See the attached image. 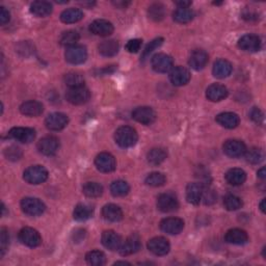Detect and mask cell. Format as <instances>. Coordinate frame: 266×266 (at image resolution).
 <instances>
[{
	"label": "cell",
	"mask_w": 266,
	"mask_h": 266,
	"mask_svg": "<svg viewBox=\"0 0 266 266\" xmlns=\"http://www.w3.org/2000/svg\"><path fill=\"white\" fill-rule=\"evenodd\" d=\"M244 18L246 19V20H257V15L256 14H253L252 12H247V13H245L244 14Z\"/></svg>",
	"instance_id": "cell-54"
},
{
	"label": "cell",
	"mask_w": 266,
	"mask_h": 266,
	"mask_svg": "<svg viewBox=\"0 0 266 266\" xmlns=\"http://www.w3.org/2000/svg\"><path fill=\"white\" fill-rule=\"evenodd\" d=\"M141 248L142 243L140 236L136 234H132L127 237L125 241H122V245H121L119 251L122 256H130L132 254L138 253Z\"/></svg>",
	"instance_id": "cell-14"
},
{
	"label": "cell",
	"mask_w": 266,
	"mask_h": 266,
	"mask_svg": "<svg viewBox=\"0 0 266 266\" xmlns=\"http://www.w3.org/2000/svg\"><path fill=\"white\" fill-rule=\"evenodd\" d=\"M69 123V118L61 112H53L45 120L46 127L51 131H60Z\"/></svg>",
	"instance_id": "cell-12"
},
{
	"label": "cell",
	"mask_w": 266,
	"mask_h": 266,
	"mask_svg": "<svg viewBox=\"0 0 266 266\" xmlns=\"http://www.w3.org/2000/svg\"><path fill=\"white\" fill-rule=\"evenodd\" d=\"M64 58L68 62L72 64H80L86 61L87 51L85 47L82 45H74L67 48L66 52H64Z\"/></svg>",
	"instance_id": "cell-7"
},
{
	"label": "cell",
	"mask_w": 266,
	"mask_h": 266,
	"mask_svg": "<svg viewBox=\"0 0 266 266\" xmlns=\"http://www.w3.org/2000/svg\"><path fill=\"white\" fill-rule=\"evenodd\" d=\"M82 191L87 198H98L102 196L103 186L96 182H87L83 185Z\"/></svg>",
	"instance_id": "cell-40"
},
{
	"label": "cell",
	"mask_w": 266,
	"mask_h": 266,
	"mask_svg": "<svg viewBox=\"0 0 266 266\" xmlns=\"http://www.w3.org/2000/svg\"><path fill=\"white\" fill-rule=\"evenodd\" d=\"M114 4L117 6V7H120V9H125V7L129 4V2H124V1H117V2H114Z\"/></svg>",
	"instance_id": "cell-56"
},
{
	"label": "cell",
	"mask_w": 266,
	"mask_h": 266,
	"mask_svg": "<svg viewBox=\"0 0 266 266\" xmlns=\"http://www.w3.org/2000/svg\"><path fill=\"white\" fill-rule=\"evenodd\" d=\"M245 156H246V159L247 163L252 164H258L262 163V161L264 160V157H265V154H264V151L262 149H259V148H252L246 151L245 153Z\"/></svg>",
	"instance_id": "cell-38"
},
{
	"label": "cell",
	"mask_w": 266,
	"mask_h": 266,
	"mask_svg": "<svg viewBox=\"0 0 266 266\" xmlns=\"http://www.w3.org/2000/svg\"><path fill=\"white\" fill-rule=\"evenodd\" d=\"M4 156L9 159V160H12V161H16V160H19L21 157H22V151L20 148L18 147H10L7 148L5 151H4Z\"/></svg>",
	"instance_id": "cell-48"
},
{
	"label": "cell",
	"mask_w": 266,
	"mask_h": 266,
	"mask_svg": "<svg viewBox=\"0 0 266 266\" xmlns=\"http://www.w3.org/2000/svg\"><path fill=\"white\" fill-rule=\"evenodd\" d=\"M79 34L76 30H67L63 31L60 37V43L62 46L71 47L76 45V43L79 41Z\"/></svg>",
	"instance_id": "cell-39"
},
{
	"label": "cell",
	"mask_w": 266,
	"mask_h": 266,
	"mask_svg": "<svg viewBox=\"0 0 266 266\" xmlns=\"http://www.w3.org/2000/svg\"><path fill=\"white\" fill-rule=\"evenodd\" d=\"M148 248L151 253L156 256H164L171 249V245L164 237H154L148 243Z\"/></svg>",
	"instance_id": "cell-16"
},
{
	"label": "cell",
	"mask_w": 266,
	"mask_h": 266,
	"mask_svg": "<svg viewBox=\"0 0 266 266\" xmlns=\"http://www.w3.org/2000/svg\"><path fill=\"white\" fill-rule=\"evenodd\" d=\"M7 136L19 143H29L36 139V131L28 127H14L11 129Z\"/></svg>",
	"instance_id": "cell-5"
},
{
	"label": "cell",
	"mask_w": 266,
	"mask_h": 266,
	"mask_svg": "<svg viewBox=\"0 0 266 266\" xmlns=\"http://www.w3.org/2000/svg\"><path fill=\"white\" fill-rule=\"evenodd\" d=\"M102 215L106 221L117 223L123 219V211L115 204H107L102 209Z\"/></svg>",
	"instance_id": "cell-28"
},
{
	"label": "cell",
	"mask_w": 266,
	"mask_h": 266,
	"mask_svg": "<svg viewBox=\"0 0 266 266\" xmlns=\"http://www.w3.org/2000/svg\"><path fill=\"white\" fill-rule=\"evenodd\" d=\"M83 18V13L82 10L74 9V7H71V9L64 10L61 14V22L66 24H72L80 21Z\"/></svg>",
	"instance_id": "cell-33"
},
{
	"label": "cell",
	"mask_w": 266,
	"mask_h": 266,
	"mask_svg": "<svg viewBox=\"0 0 266 266\" xmlns=\"http://www.w3.org/2000/svg\"><path fill=\"white\" fill-rule=\"evenodd\" d=\"M0 9H1L0 10V24H1V25H5V24L10 21L11 15L9 11L5 10V7L1 6Z\"/></svg>",
	"instance_id": "cell-52"
},
{
	"label": "cell",
	"mask_w": 266,
	"mask_h": 266,
	"mask_svg": "<svg viewBox=\"0 0 266 266\" xmlns=\"http://www.w3.org/2000/svg\"><path fill=\"white\" fill-rule=\"evenodd\" d=\"M260 209H261V211L264 213L265 212V199L262 200V202L260 203Z\"/></svg>",
	"instance_id": "cell-57"
},
{
	"label": "cell",
	"mask_w": 266,
	"mask_h": 266,
	"mask_svg": "<svg viewBox=\"0 0 266 266\" xmlns=\"http://www.w3.org/2000/svg\"><path fill=\"white\" fill-rule=\"evenodd\" d=\"M116 264H130V263H128L126 261H118V262H116Z\"/></svg>",
	"instance_id": "cell-59"
},
{
	"label": "cell",
	"mask_w": 266,
	"mask_h": 266,
	"mask_svg": "<svg viewBox=\"0 0 266 266\" xmlns=\"http://www.w3.org/2000/svg\"><path fill=\"white\" fill-rule=\"evenodd\" d=\"M99 52L101 55L106 56H114L119 52V43L116 40H107V41H103L99 45Z\"/></svg>",
	"instance_id": "cell-35"
},
{
	"label": "cell",
	"mask_w": 266,
	"mask_h": 266,
	"mask_svg": "<svg viewBox=\"0 0 266 266\" xmlns=\"http://www.w3.org/2000/svg\"><path fill=\"white\" fill-rule=\"evenodd\" d=\"M22 211L29 216H39L45 212V204L36 198H24L21 201Z\"/></svg>",
	"instance_id": "cell-4"
},
{
	"label": "cell",
	"mask_w": 266,
	"mask_h": 266,
	"mask_svg": "<svg viewBox=\"0 0 266 266\" xmlns=\"http://www.w3.org/2000/svg\"><path fill=\"white\" fill-rule=\"evenodd\" d=\"M102 245L110 251H117L122 245V238L115 231L108 230L102 234Z\"/></svg>",
	"instance_id": "cell-23"
},
{
	"label": "cell",
	"mask_w": 266,
	"mask_h": 266,
	"mask_svg": "<svg viewBox=\"0 0 266 266\" xmlns=\"http://www.w3.org/2000/svg\"><path fill=\"white\" fill-rule=\"evenodd\" d=\"M225 239L228 244L243 246V245H246L248 241V235L245 230L231 229L227 233H225Z\"/></svg>",
	"instance_id": "cell-24"
},
{
	"label": "cell",
	"mask_w": 266,
	"mask_h": 266,
	"mask_svg": "<svg viewBox=\"0 0 266 266\" xmlns=\"http://www.w3.org/2000/svg\"><path fill=\"white\" fill-rule=\"evenodd\" d=\"M225 208L229 211H235L243 207V201L237 196L228 195L224 200Z\"/></svg>",
	"instance_id": "cell-45"
},
{
	"label": "cell",
	"mask_w": 266,
	"mask_h": 266,
	"mask_svg": "<svg viewBox=\"0 0 266 266\" xmlns=\"http://www.w3.org/2000/svg\"><path fill=\"white\" fill-rule=\"evenodd\" d=\"M60 142L55 136H45L38 143V150L45 156H52L59 151Z\"/></svg>",
	"instance_id": "cell-11"
},
{
	"label": "cell",
	"mask_w": 266,
	"mask_h": 266,
	"mask_svg": "<svg viewBox=\"0 0 266 266\" xmlns=\"http://www.w3.org/2000/svg\"><path fill=\"white\" fill-rule=\"evenodd\" d=\"M142 44H143V41L141 39L130 40V41L126 44V50L130 53L139 52L142 48Z\"/></svg>",
	"instance_id": "cell-49"
},
{
	"label": "cell",
	"mask_w": 266,
	"mask_h": 266,
	"mask_svg": "<svg viewBox=\"0 0 266 266\" xmlns=\"http://www.w3.org/2000/svg\"><path fill=\"white\" fill-rule=\"evenodd\" d=\"M90 31L96 36L108 37L114 32V25L107 20L98 19L91 23Z\"/></svg>",
	"instance_id": "cell-19"
},
{
	"label": "cell",
	"mask_w": 266,
	"mask_h": 266,
	"mask_svg": "<svg viewBox=\"0 0 266 266\" xmlns=\"http://www.w3.org/2000/svg\"><path fill=\"white\" fill-rule=\"evenodd\" d=\"M95 164L96 167L98 168V171L102 173H111L114 172L117 167L115 157L106 152L100 153L99 155H97L95 159Z\"/></svg>",
	"instance_id": "cell-10"
},
{
	"label": "cell",
	"mask_w": 266,
	"mask_h": 266,
	"mask_svg": "<svg viewBox=\"0 0 266 266\" xmlns=\"http://www.w3.org/2000/svg\"><path fill=\"white\" fill-rule=\"evenodd\" d=\"M19 240L20 243L28 247H37L42 243V238L40 233L29 227L23 228L19 232Z\"/></svg>",
	"instance_id": "cell-8"
},
{
	"label": "cell",
	"mask_w": 266,
	"mask_h": 266,
	"mask_svg": "<svg viewBox=\"0 0 266 266\" xmlns=\"http://www.w3.org/2000/svg\"><path fill=\"white\" fill-rule=\"evenodd\" d=\"M10 244V236L9 232L5 228H2L0 230V256L3 257L7 247H9Z\"/></svg>",
	"instance_id": "cell-47"
},
{
	"label": "cell",
	"mask_w": 266,
	"mask_h": 266,
	"mask_svg": "<svg viewBox=\"0 0 266 266\" xmlns=\"http://www.w3.org/2000/svg\"><path fill=\"white\" fill-rule=\"evenodd\" d=\"M80 4L83 5V6H88V7H92L93 5H95V2H80Z\"/></svg>",
	"instance_id": "cell-58"
},
{
	"label": "cell",
	"mask_w": 266,
	"mask_h": 266,
	"mask_svg": "<svg viewBox=\"0 0 266 266\" xmlns=\"http://www.w3.org/2000/svg\"><path fill=\"white\" fill-rule=\"evenodd\" d=\"M64 82L70 88L82 86L84 85V78L78 72H70V73L64 75Z\"/></svg>",
	"instance_id": "cell-43"
},
{
	"label": "cell",
	"mask_w": 266,
	"mask_h": 266,
	"mask_svg": "<svg viewBox=\"0 0 266 266\" xmlns=\"http://www.w3.org/2000/svg\"><path fill=\"white\" fill-rule=\"evenodd\" d=\"M160 229L171 235H177L184 229V222L178 217H167L161 221Z\"/></svg>",
	"instance_id": "cell-17"
},
{
	"label": "cell",
	"mask_w": 266,
	"mask_h": 266,
	"mask_svg": "<svg viewBox=\"0 0 266 266\" xmlns=\"http://www.w3.org/2000/svg\"><path fill=\"white\" fill-rule=\"evenodd\" d=\"M246 146L244 142L238 140H229L224 144L225 154L231 158H238L245 155Z\"/></svg>",
	"instance_id": "cell-15"
},
{
	"label": "cell",
	"mask_w": 266,
	"mask_h": 266,
	"mask_svg": "<svg viewBox=\"0 0 266 266\" xmlns=\"http://www.w3.org/2000/svg\"><path fill=\"white\" fill-rule=\"evenodd\" d=\"M23 178L29 184H41L48 179V171L42 165H32L26 168Z\"/></svg>",
	"instance_id": "cell-2"
},
{
	"label": "cell",
	"mask_w": 266,
	"mask_h": 266,
	"mask_svg": "<svg viewBox=\"0 0 266 266\" xmlns=\"http://www.w3.org/2000/svg\"><path fill=\"white\" fill-rule=\"evenodd\" d=\"M225 177L227 182L231 185H234V186L244 184L246 180V174L241 168H231Z\"/></svg>",
	"instance_id": "cell-30"
},
{
	"label": "cell",
	"mask_w": 266,
	"mask_h": 266,
	"mask_svg": "<svg viewBox=\"0 0 266 266\" xmlns=\"http://www.w3.org/2000/svg\"><path fill=\"white\" fill-rule=\"evenodd\" d=\"M204 186L202 183H189L186 187V200L189 204L199 205L203 198Z\"/></svg>",
	"instance_id": "cell-20"
},
{
	"label": "cell",
	"mask_w": 266,
	"mask_h": 266,
	"mask_svg": "<svg viewBox=\"0 0 266 266\" xmlns=\"http://www.w3.org/2000/svg\"><path fill=\"white\" fill-rule=\"evenodd\" d=\"M139 135L135 129L129 126L120 127L115 133V141L122 148H131L138 143Z\"/></svg>",
	"instance_id": "cell-1"
},
{
	"label": "cell",
	"mask_w": 266,
	"mask_h": 266,
	"mask_svg": "<svg viewBox=\"0 0 266 266\" xmlns=\"http://www.w3.org/2000/svg\"><path fill=\"white\" fill-rule=\"evenodd\" d=\"M170 80L174 85L182 86L187 84L190 80V73L187 69L183 67H176L171 70Z\"/></svg>",
	"instance_id": "cell-22"
},
{
	"label": "cell",
	"mask_w": 266,
	"mask_h": 266,
	"mask_svg": "<svg viewBox=\"0 0 266 266\" xmlns=\"http://www.w3.org/2000/svg\"><path fill=\"white\" fill-rule=\"evenodd\" d=\"M216 122L227 129H234L239 125L240 119L235 112H223L216 117Z\"/></svg>",
	"instance_id": "cell-27"
},
{
	"label": "cell",
	"mask_w": 266,
	"mask_h": 266,
	"mask_svg": "<svg viewBox=\"0 0 266 266\" xmlns=\"http://www.w3.org/2000/svg\"><path fill=\"white\" fill-rule=\"evenodd\" d=\"M30 12L37 17H47L52 13V4L47 1H35L30 5Z\"/></svg>",
	"instance_id": "cell-31"
},
{
	"label": "cell",
	"mask_w": 266,
	"mask_h": 266,
	"mask_svg": "<svg viewBox=\"0 0 266 266\" xmlns=\"http://www.w3.org/2000/svg\"><path fill=\"white\" fill-rule=\"evenodd\" d=\"M86 262L93 266H102L106 263V258L100 251H91L85 256Z\"/></svg>",
	"instance_id": "cell-42"
},
{
	"label": "cell",
	"mask_w": 266,
	"mask_h": 266,
	"mask_svg": "<svg viewBox=\"0 0 266 266\" xmlns=\"http://www.w3.org/2000/svg\"><path fill=\"white\" fill-rule=\"evenodd\" d=\"M43 110V104L41 102L34 100L24 102L20 106L21 114L27 117H39L40 115H42Z\"/></svg>",
	"instance_id": "cell-26"
},
{
	"label": "cell",
	"mask_w": 266,
	"mask_h": 266,
	"mask_svg": "<svg viewBox=\"0 0 266 266\" xmlns=\"http://www.w3.org/2000/svg\"><path fill=\"white\" fill-rule=\"evenodd\" d=\"M238 46L244 51L257 52L261 48V40L256 35H246L239 39Z\"/></svg>",
	"instance_id": "cell-18"
},
{
	"label": "cell",
	"mask_w": 266,
	"mask_h": 266,
	"mask_svg": "<svg viewBox=\"0 0 266 266\" xmlns=\"http://www.w3.org/2000/svg\"><path fill=\"white\" fill-rule=\"evenodd\" d=\"M176 5L178 6V9H189L191 5V1H186V0H181V1H176Z\"/></svg>",
	"instance_id": "cell-53"
},
{
	"label": "cell",
	"mask_w": 266,
	"mask_h": 266,
	"mask_svg": "<svg viewBox=\"0 0 266 266\" xmlns=\"http://www.w3.org/2000/svg\"><path fill=\"white\" fill-rule=\"evenodd\" d=\"M202 200H204V203L206 205H210V204H213L215 201H216V196L213 190H205L204 189V192H203V198Z\"/></svg>",
	"instance_id": "cell-51"
},
{
	"label": "cell",
	"mask_w": 266,
	"mask_h": 266,
	"mask_svg": "<svg viewBox=\"0 0 266 266\" xmlns=\"http://www.w3.org/2000/svg\"><path fill=\"white\" fill-rule=\"evenodd\" d=\"M130 191V186L124 180H117L110 185V192L114 197H125Z\"/></svg>",
	"instance_id": "cell-36"
},
{
	"label": "cell",
	"mask_w": 266,
	"mask_h": 266,
	"mask_svg": "<svg viewBox=\"0 0 266 266\" xmlns=\"http://www.w3.org/2000/svg\"><path fill=\"white\" fill-rule=\"evenodd\" d=\"M232 64L228 61L217 60L213 64L212 73L214 77L223 79L230 76V74L232 73Z\"/></svg>",
	"instance_id": "cell-29"
},
{
	"label": "cell",
	"mask_w": 266,
	"mask_h": 266,
	"mask_svg": "<svg viewBox=\"0 0 266 266\" xmlns=\"http://www.w3.org/2000/svg\"><path fill=\"white\" fill-rule=\"evenodd\" d=\"M208 62V54L204 50L197 49L190 54V58L188 61L189 66L196 71H200L206 67Z\"/></svg>",
	"instance_id": "cell-25"
},
{
	"label": "cell",
	"mask_w": 266,
	"mask_h": 266,
	"mask_svg": "<svg viewBox=\"0 0 266 266\" xmlns=\"http://www.w3.org/2000/svg\"><path fill=\"white\" fill-rule=\"evenodd\" d=\"M164 43V39L163 38H157L155 40H153L152 42H150L146 48H144V50L143 51V54H142V61H144V60H147L148 56L154 51L156 50L157 48H159L161 45H163Z\"/></svg>",
	"instance_id": "cell-46"
},
{
	"label": "cell",
	"mask_w": 266,
	"mask_h": 266,
	"mask_svg": "<svg viewBox=\"0 0 266 266\" xmlns=\"http://www.w3.org/2000/svg\"><path fill=\"white\" fill-rule=\"evenodd\" d=\"M132 118L141 124L151 125L155 122L156 114L151 107L140 106L132 111Z\"/></svg>",
	"instance_id": "cell-13"
},
{
	"label": "cell",
	"mask_w": 266,
	"mask_h": 266,
	"mask_svg": "<svg viewBox=\"0 0 266 266\" xmlns=\"http://www.w3.org/2000/svg\"><path fill=\"white\" fill-rule=\"evenodd\" d=\"M94 213V208L88 205V204H78L74 211H73V216L74 219L78 222H84L87 221L88 219H91L92 215Z\"/></svg>",
	"instance_id": "cell-32"
},
{
	"label": "cell",
	"mask_w": 266,
	"mask_h": 266,
	"mask_svg": "<svg viewBox=\"0 0 266 266\" xmlns=\"http://www.w3.org/2000/svg\"><path fill=\"white\" fill-rule=\"evenodd\" d=\"M195 18V12L191 9H177L173 14V19L177 23L185 24L193 20Z\"/></svg>",
	"instance_id": "cell-37"
},
{
	"label": "cell",
	"mask_w": 266,
	"mask_h": 266,
	"mask_svg": "<svg viewBox=\"0 0 266 266\" xmlns=\"http://www.w3.org/2000/svg\"><path fill=\"white\" fill-rule=\"evenodd\" d=\"M167 157V153L163 148H154L152 149L147 154L148 163L152 165H159L163 164Z\"/></svg>",
	"instance_id": "cell-34"
},
{
	"label": "cell",
	"mask_w": 266,
	"mask_h": 266,
	"mask_svg": "<svg viewBox=\"0 0 266 266\" xmlns=\"http://www.w3.org/2000/svg\"><path fill=\"white\" fill-rule=\"evenodd\" d=\"M257 175H258V177H259V178H260V179L264 180V179L266 178V170H265V167H262V168H260V170H259V171H258Z\"/></svg>",
	"instance_id": "cell-55"
},
{
	"label": "cell",
	"mask_w": 266,
	"mask_h": 266,
	"mask_svg": "<svg viewBox=\"0 0 266 266\" xmlns=\"http://www.w3.org/2000/svg\"><path fill=\"white\" fill-rule=\"evenodd\" d=\"M66 98L68 102L73 105H82V104L86 103L91 98V92L84 85L71 87L66 93Z\"/></svg>",
	"instance_id": "cell-3"
},
{
	"label": "cell",
	"mask_w": 266,
	"mask_h": 266,
	"mask_svg": "<svg viewBox=\"0 0 266 266\" xmlns=\"http://www.w3.org/2000/svg\"><path fill=\"white\" fill-rule=\"evenodd\" d=\"M152 68L157 73H166L173 69L174 61L170 55L165 53H158L153 56L151 60Z\"/></svg>",
	"instance_id": "cell-6"
},
{
	"label": "cell",
	"mask_w": 266,
	"mask_h": 266,
	"mask_svg": "<svg viewBox=\"0 0 266 266\" xmlns=\"http://www.w3.org/2000/svg\"><path fill=\"white\" fill-rule=\"evenodd\" d=\"M165 181H166L165 176L164 174L158 173V172H154V173L149 174L146 177V179H144V183H146L147 185H149V186H152V187L163 186V185H164Z\"/></svg>",
	"instance_id": "cell-44"
},
{
	"label": "cell",
	"mask_w": 266,
	"mask_h": 266,
	"mask_svg": "<svg viewBox=\"0 0 266 266\" xmlns=\"http://www.w3.org/2000/svg\"><path fill=\"white\" fill-rule=\"evenodd\" d=\"M249 117H251V119L257 124H263V122H264L263 112L257 107H254L251 110V112H249Z\"/></svg>",
	"instance_id": "cell-50"
},
{
	"label": "cell",
	"mask_w": 266,
	"mask_h": 266,
	"mask_svg": "<svg viewBox=\"0 0 266 266\" xmlns=\"http://www.w3.org/2000/svg\"><path fill=\"white\" fill-rule=\"evenodd\" d=\"M157 208L164 213L173 212L179 208V202L173 193H161L157 198Z\"/></svg>",
	"instance_id": "cell-9"
},
{
	"label": "cell",
	"mask_w": 266,
	"mask_h": 266,
	"mask_svg": "<svg viewBox=\"0 0 266 266\" xmlns=\"http://www.w3.org/2000/svg\"><path fill=\"white\" fill-rule=\"evenodd\" d=\"M228 88L220 83H213L206 90V97L212 102H220L228 97Z\"/></svg>",
	"instance_id": "cell-21"
},
{
	"label": "cell",
	"mask_w": 266,
	"mask_h": 266,
	"mask_svg": "<svg viewBox=\"0 0 266 266\" xmlns=\"http://www.w3.org/2000/svg\"><path fill=\"white\" fill-rule=\"evenodd\" d=\"M149 18L153 21H161L165 17V7L161 3H153L149 7Z\"/></svg>",
	"instance_id": "cell-41"
}]
</instances>
